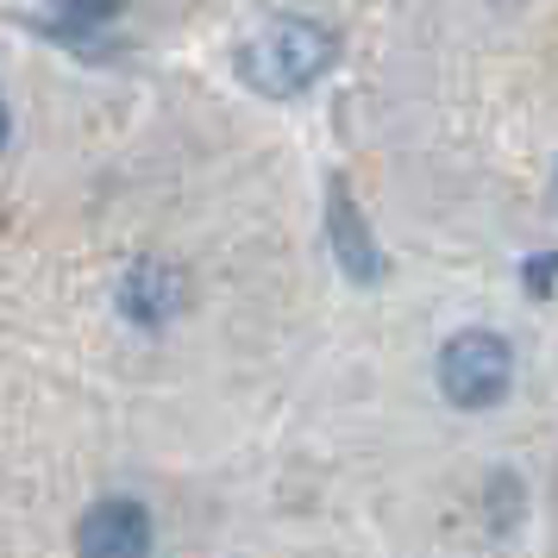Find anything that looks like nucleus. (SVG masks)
<instances>
[{
	"mask_svg": "<svg viewBox=\"0 0 558 558\" xmlns=\"http://www.w3.org/2000/svg\"><path fill=\"white\" fill-rule=\"evenodd\" d=\"M332 63H339V38H332L327 26H314V20L282 13V20H270V26H257L252 38H245V51H239V76L252 82L257 95L289 101V95L314 88Z\"/></svg>",
	"mask_w": 558,
	"mask_h": 558,
	"instance_id": "nucleus-1",
	"label": "nucleus"
},
{
	"mask_svg": "<svg viewBox=\"0 0 558 558\" xmlns=\"http://www.w3.org/2000/svg\"><path fill=\"white\" fill-rule=\"evenodd\" d=\"M508 383H514V352H508L502 332L464 327L446 339V352H439V389H446V402L496 408L508 396Z\"/></svg>",
	"mask_w": 558,
	"mask_h": 558,
	"instance_id": "nucleus-2",
	"label": "nucleus"
},
{
	"mask_svg": "<svg viewBox=\"0 0 558 558\" xmlns=\"http://www.w3.org/2000/svg\"><path fill=\"white\" fill-rule=\"evenodd\" d=\"M76 553L82 558H145L151 553V514H145V502H132V496L95 502L76 527Z\"/></svg>",
	"mask_w": 558,
	"mask_h": 558,
	"instance_id": "nucleus-3",
	"label": "nucleus"
},
{
	"mask_svg": "<svg viewBox=\"0 0 558 558\" xmlns=\"http://www.w3.org/2000/svg\"><path fill=\"white\" fill-rule=\"evenodd\" d=\"M327 239H332L339 270L352 282H383V252H377V239H371V227H364L357 202L345 195V182L327 189Z\"/></svg>",
	"mask_w": 558,
	"mask_h": 558,
	"instance_id": "nucleus-4",
	"label": "nucleus"
},
{
	"mask_svg": "<svg viewBox=\"0 0 558 558\" xmlns=\"http://www.w3.org/2000/svg\"><path fill=\"white\" fill-rule=\"evenodd\" d=\"M182 277L170 270V264H157V257H145V264H132L126 282H120V314L126 320H138V327H163V320H177L182 314Z\"/></svg>",
	"mask_w": 558,
	"mask_h": 558,
	"instance_id": "nucleus-5",
	"label": "nucleus"
},
{
	"mask_svg": "<svg viewBox=\"0 0 558 558\" xmlns=\"http://www.w3.org/2000/svg\"><path fill=\"white\" fill-rule=\"evenodd\" d=\"M20 20L38 32H51L57 45H70V51H95L107 38V26H113V7H32Z\"/></svg>",
	"mask_w": 558,
	"mask_h": 558,
	"instance_id": "nucleus-6",
	"label": "nucleus"
},
{
	"mask_svg": "<svg viewBox=\"0 0 558 558\" xmlns=\"http://www.w3.org/2000/svg\"><path fill=\"white\" fill-rule=\"evenodd\" d=\"M546 282H558V257H533L527 264V289L533 295H546Z\"/></svg>",
	"mask_w": 558,
	"mask_h": 558,
	"instance_id": "nucleus-7",
	"label": "nucleus"
},
{
	"mask_svg": "<svg viewBox=\"0 0 558 558\" xmlns=\"http://www.w3.org/2000/svg\"><path fill=\"white\" fill-rule=\"evenodd\" d=\"M7 132H13V113H7V101H0V145H7Z\"/></svg>",
	"mask_w": 558,
	"mask_h": 558,
	"instance_id": "nucleus-8",
	"label": "nucleus"
}]
</instances>
